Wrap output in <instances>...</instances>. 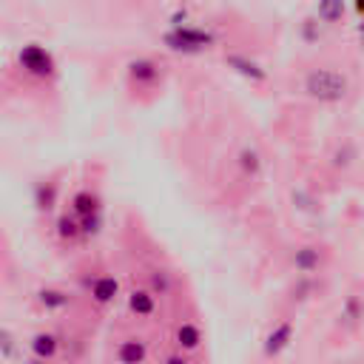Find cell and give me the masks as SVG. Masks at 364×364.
Masks as SVG:
<instances>
[{"label": "cell", "mask_w": 364, "mask_h": 364, "mask_svg": "<svg viewBox=\"0 0 364 364\" xmlns=\"http://www.w3.org/2000/svg\"><path fill=\"white\" fill-rule=\"evenodd\" d=\"M174 342L182 353H197L202 347V330L197 322H180L177 333H174Z\"/></svg>", "instance_id": "ba28073f"}, {"label": "cell", "mask_w": 364, "mask_h": 364, "mask_svg": "<svg viewBox=\"0 0 364 364\" xmlns=\"http://www.w3.org/2000/svg\"><path fill=\"white\" fill-rule=\"evenodd\" d=\"M91 299L100 305V307H106V305H111L117 296H119V282H117V276H108V274H103V276H97L94 282H91Z\"/></svg>", "instance_id": "9c48e42d"}, {"label": "cell", "mask_w": 364, "mask_h": 364, "mask_svg": "<svg viewBox=\"0 0 364 364\" xmlns=\"http://www.w3.org/2000/svg\"><path fill=\"white\" fill-rule=\"evenodd\" d=\"M174 287V276L168 271H151V290L157 296H168Z\"/></svg>", "instance_id": "d6986e66"}, {"label": "cell", "mask_w": 364, "mask_h": 364, "mask_svg": "<svg viewBox=\"0 0 364 364\" xmlns=\"http://www.w3.org/2000/svg\"><path fill=\"white\" fill-rule=\"evenodd\" d=\"M77 225H80V236L100 233V228H103V211L88 213V216H77Z\"/></svg>", "instance_id": "ac0fdd59"}, {"label": "cell", "mask_w": 364, "mask_h": 364, "mask_svg": "<svg viewBox=\"0 0 364 364\" xmlns=\"http://www.w3.org/2000/svg\"><path fill=\"white\" fill-rule=\"evenodd\" d=\"M225 66L231 68V71H236L239 77H245V80H251V83H265L268 80V68H265L259 60H253V57H248V55H225Z\"/></svg>", "instance_id": "5b68a950"}, {"label": "cell", "mask_w": 364, "mask_h": 364, "mask_svg": "<svg viewBox=\"0 0 364 364\" xmlns=\"http://www.w3.org/2000/svg\"><path fill=\"white\" fill-rule=\"evenodd\" d=\"M162 43L177 55H202L216 46V35L202 26H188V23H174L162 35Z\"/></svg>", "instance_id": "7a4b0ae2"}, {"label": "cell", "mask_w": 364, "mask_h": 364, "mask_svg": "<svg viewBox=\"0 0 364 364\" xmlns=\"http://www.w3.org/2000/svg\"><path fill=\"white\" fill-rule=\"evenodd\" d=\"M322 26H325V23H322ZM322 26H319L316 17L302 20V29H299L302 40H305V43H319V40H322Z\"/></svg>", "instance_id": "44dd1931"}, {"label": "cell", "mask_w": 364, "mask_h": 364, "mask_svg": "<svg viewBox=\"0 0 364 364\" xmlns=\"http://www.w3.org/2000/svg\"><path fill=\"white\" fill-rule=\"evenodd\" d=\"M345 12H347V3L345 0H319L316 3V17L319 23H325V26H336V23L345 20Z\"/></svg>", "instance_id": "4fadbf2b"}, {"label": "cell", "mask_w": 364, "mask_h": 364, "mask_svg": "<svg viewBox=\"0 0 364 364\" xmlns=\"http://www.w3.org/2000/svg\"><path fill=\"white\" fill-rule=\"evenodd\" d=\"M302 91L316 103L336 106V103H345L350 97V80H347L345 71L322 66V68H310L305 75Z\"/></svg>", "instance_id": "6da1fadb"}, {"label": "cell", "mask_w": 364, "mask_h": 364, "mask_svg": "<svg viewBox=\"0 0 364 364\" xmlns=\"http://www.w3.org/2000/svg\"><path fill=\"white\" fill-rule=\"evenodd\" d=\"M342 319H347L350 325H358V319H361V299L358 296H350L342 305Z\"/></svg>", "instance_id": "7402d4cb"}, {"label": "cell", "mask_w": 364, "mask_h": 364, "mask_svg": "<svg viewBox=\"0 0 364 364\" xmlns=\"http://www.w3.org/2000/svg\"><path fill=\"white\" fill-rule=\"evenodd\" d=\"M71 211H75V216H88V213L103 211V202L94 191H77L75 197H71Z\"/></svg>", "instance_id": "9a60e30c"}, {"label": "cell", "mask_w": 364, "mask_h": 364, "mask_svg": "<svg viewBox=\"0 0 364 364\" xmlns=\"http://www.w3.org/2000/svg\"><path fill=\"white\" fill-rule=\"evenodd\" d=\"M114 356L119 361H126V364H137V361L149 358V345H145L142 338H126V342L117 345V353Z\"/></svg>", "instance_id": "5bb4252c"}, {"label": "cell", "mask_w": 364, "mask_h": 364, "mask_svg": "<svg viewBox=\"0 0 364 364\" xmlns=\"http://www.w3.org/2000/svg\"><path fill=\"white\" fill-rule=\"evenodd\" d=\"M35 299L48 313H60V310H66L71 305V294H68V290H60V287H40Z\"/></svg>", "instance_id": "8fae6325"}, {"label": "cell", "mask_w": 364, "mask_h": 364, "mask_svg": "<svg viewBox=\"0 0 364 364\" xmlns=\"http://www.w3.org/2000/svg\"><path fill=\"white\" fill-rule=\"evenodd\" d=\"M55 200H57V185L55 182H46V185H37L35 188V205L40 211H52L55 208Z\"/></svg>", "instance_id": "e0dca14e"}, {"label": "cell", "mask_w": 364, "mask_h": 364, "mask_svg": "<svg viewBox=\"0 0 364 364\" xmlns=\"http://www.w3.org/2000/svg\"><path fill=\"white\" fill-rule=\"evenodd\" d=\"M126 75H128L131 86H137V88H151V86H157L162 80L165 66L160 60H154V57H134L126 66Z\"/></svg>", "instance_id": "277c9868"}, {"label": "cell", "mask_w": 364, "mask_h": 364, "mask_svg": "<svg viewBox=\"0 0 364 364\" xmlns=\"http://www.w3.org/2000/svg\"><path fill=\"white\" fill-rule=\"evenodd\" d=\"M294 268L305 276H313L319 268H322V251L316 245H305L294 253Z\"/></svg>", "instance_id": "7c38bea8"}, {"label": "cell", "mask_w": 364, "mask_h": 364, "mask_svg": "<svg viewBox=\"0 0 364 364\" xmlns=\"http://www.w3.org/2000/svg\"><path fill=\"white\" fill-rule=\"evenodd\" d=\"M0 345H3V356H15V350H12V345H15V336L9 333V330H3V327H0Z\"/></svg>", "instance_id": "603a6c76"}, {"label": "cell", "mask_w": 364, "mask_h": 364, "mask_svg": "<svg viewBox=\"0 0 364 364\" xmlns=\"http://www.w3.org/2000/svg\"><path fill=\"white\" fill-rule=\"evenodd\" d=\"M29 350H32L35 358H55L60 353V336L52 333V330H40V333L32 336Z\"/></svg>", "instance_id": "30bf717a"}, {"label": "cell", "mask_w": 364, "mask_h": 364, "mask_svg": "<svg viewBox=\"0 0 364 364\" xmlns=\"http://www.w3.org/2000/svg\"><path fill=\"white\" fill-rule=\"evenodd\" d=\"M57 236L63 242H75L80 236V225H77V216H60L57 222Z\"/></svg>", "instance_id": "ffe728a7"}, {"label": "cell", "mask_w": 364, "mask_h": 364, "mask_svg": "<svg viewBox=\"0 0 364 364\" xmlns=\"http://www.w3.org/2000/svg\"><path fill=\"white\" fill-rule=\"evenodd\" d=\"M128 313L137 319H151L157 313V294L151 287H134L128 294Z\"/></svg>", "instance_id": "8992f818"}, {"label": "cell", "mask_w": 364, "mask_h": 364, "mask_svg": "<svg viewBox=\"0 0 364 364\" xmlns=\"http://www.w3.org/2000/svg\"><path fill=\"white\" fill-rule=\"evenodd\" d=\"M236 162H239V171L245 177H251V180H256L262 174V154L256 149H242Z\"/></svg>", "instance_id": "2e32d148"}, {"label": "cell", "mask_w": 364, "mask_h": 364, "mask_svg": "<svg viewBox=\"0 0 364 364\" xmlns=\"http://www.w3.org/2000/svg\"><path fill=\"white\" fill-rule=\"evenodd\" d=\"M290 342H294V322H279L268 336H265V345H262V350H265V356H279V353H285L287 347H290Z\"/></svg>", "instance_id": "52a82bcc"}, {"label": "cell", "mask_w": 364, "mask_h": 364, "mask_svg": "<svg viewBox=\"0 0 364 364\" xmlns=\"http://www.w3.org/2000/svg\"><path fill=\"white\" fill-rule=\"evenodd\" d=\"M17 63L35 80H52L57 75L55 55L48 52L46 46H40V43H26V46H23L17 52Z\"/></svg>", "instance_id": "3957f363"}]
</instances>
